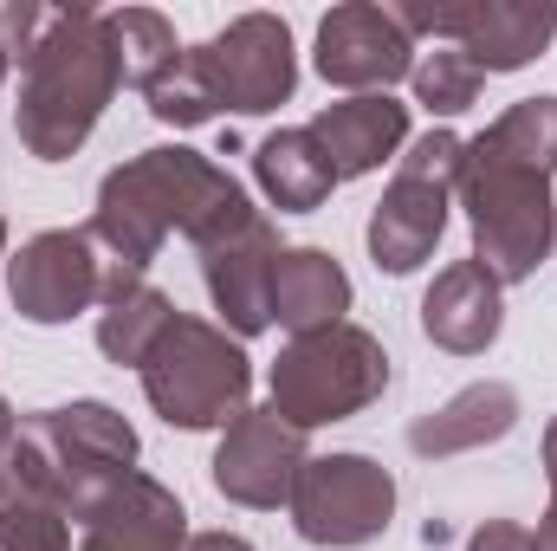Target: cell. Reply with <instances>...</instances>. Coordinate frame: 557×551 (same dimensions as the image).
I'll return each mask as SVG.
<instances>
[{
	"label": "cell",
	"mask_w": 557,
	"mask_h": 551,
	"mask_svg": "<svg viewBox=\"0 0 557 551\" xmlns=\"http://www.w3.org/2000/svg\"><path fill=\"white\" fill-rule=\"evenodd\" d=\"M13 434H20V415H13L7 396H0V461H7V448H13Z\"/></svg>",
	"instance_id": "obj_30"
},
{
	"label": "cell",
	"mask_w": 557,
	"mask_h": 551,
	"mask_svg": "<svg viewBox=\"0 0 557 551\" xmlns=\"http://www.w3.org/2000/svg\"><path fill=\"white\" fill-rule=\"evenodd\" d=\"M188 551H253V546H247L240 532H195V539H188Z\"/></svg>",
	"instance_id": "obj_28"
},
{
	"label": "cell",
	"mask_w": 557,
	"mask_h": 551,
	"mask_svg": "<svg viewBox=\"0 0 557 551\" xmlns=\"http://www.w3.org/2000/svg\"><path fill=\"white\" fill-rule=\"evenodd\" d=\"M318 149L331 156L337 182H357L370 169H383L403 143H409V105H396L389 91H370V98H337L324 105L311 124H305Z\"/></svg>",
	"instance_id": "obj_17"
},
{
	"label": "cell",
	"mask_w": 557,
	"mask_h": 551,
	"mask_svg": "<svg viewBox=\"0 0 557 551\" xmlns=\"http://www.w3.org/2000/svg\"><path fill=\"white\" fill-rule=\"evenodd\" d=\"M467 228H473V260L499 285L539 273V260L557 247V195L552 175L499 156L486 137L460 149V182H454Z\"/></svg>",
	"instance_id": "obj_4"
},
{
	"label": "cell",
	"mask_w": 557,
	"mask_h": 551,
	"mask_svg": "<svg viewBox=\"0 0 557 551\" xmlns=\"http://www.w3.org/2000/svg\"><path fill=\"white\" fill-rule=\"evenodd\" d=\"M499 292L506 285L486 273L480 260L441 267L434 285L421 292V331H428V344H441L454 357H480L499 338V325H506V298Z\"/></svg>",
	"instance_id": "obj_16"
},
{
	"label": "cell",
	"mask_w": 557,
	"mask_h": 551,
	"mask_svg": "<svg viewBox=\"0 0 557 551\" xmlns=\"http://www.w3.org/2000/svg\"><path fill=\"white\" fill-rule=\"evenodd\" d=\"M221 111H240V118H260L278 111L298 85V52H292V26L278 13H240L227 20L214 39L195 46Z\"/></svg>",
	"instance_id": "obj_10"
},
{
	"label": "cell",
	"mask_w": 557,
	"mask_h": 551,
	"mask_svg": "<svg viewBox=\"0 0 557 551\" xmlns=\"http://www.w3.org/2000/svg\"><path fill=\"white\" fill-rule=\"evenodd\" d=\"M292 526L305 546L357 551L389 532L396 519V480L370 454H311L292 480Z\"/></svg>",
	"instance_id": "obj_8"
},
{
	"label": "cell",
	"mask_w": 557,
	"mask_h": 551,
	"mask_svg": "<svg viewBox=\"0 0 557 551\" xmlns=\"http://www.w3.org/2000/svg\"><path fill=\"white\" fill-rule=\"evenodd\" d=\"M519 428V390L512 383H467L460 396H447L441 409L409 421V448L421 461H447V454H473L486 441H506Z\"/></svg>",
	"instance_id": "obj_18"
},
{
	"label": "cell",
	"mask_w": 557,
	"mask_h": 551,
	"mask_svg": "<svg viewBox=\"0 0 557 551\" xmlns=\"http://www.w3.org/2000/svg\"><path fill=\"white\" fill-rule=\"evenodd\" d=\"M0 551H72V519L46 506L20 474L0 461Z\"/></svg>",
	"instance_id": "obj_23"
},
{
	"label": "cell",
	"mask_w": 557,
	"mask_h": 551,
	"mask_svg": "<svg viewBox=\"0 0 557 551\" xmlns=\"http://www.w3.org/2000/svg\"><path fill=\"white\" fill-rule=\"evenodd\" d=\"M7 467L46 506H59L65 519H78L111 480L137 474V428L111 409V403L39 409V415L20 421V434L7 448Z\"/></svg>",
	"instance_id": "obj_3"
},
{
	"label": "cell",
	"mask_w": 557,
	"mask_h": 551,
	"mask_svg": "<svg viewBox=\"0 0 557 551\" xmlns=\"http://www.w3.org/2000/svg\"><path fill=\"white\" fill-rule=\"evenodd\" d=\"M169 325H175L169 292H156L137 267H117V260H111V273H104V305H98V351H104L111 364H124V370H143Z\"/></svg>",
	"instance_id": "obj_20"
},
{
	"label": "cell",
	"mask_w": 557,
	"mask_h": 551,
	"mask_svg": "<svg viewBox=\"0 0 557 551\" xmlns=\"http://www.w3.org/2000/svg\"><path fill=\"white\" fill-rule=\"evenodd\" d=\"M143 105H149L156 124H175V131H195V124H214V118H221V98H214V85H208L195 46H182V59L143 91Z\"/></svg>",
	"instance_id": "obj_25"
},
{
	"label": "cell",
	"mask_w": 557,
	"mask_h": 551,
	"mask_svg": "<svg viewBox=\"0 0 557 551\" xmlns=\"http://www.w3.org/2000/svg\"><path fill=\"white\" fill-rule=\"evenodd\" d=\"M0 260H7V221H0Z\"/></svg>",
	"instance_id": "obj_33"
},
{
	"label": "cell",
	"mask_w": 557,
	"mask_h": 551,
	"mask_svg": "<svg viewBox=\"0 0 557 551\" xmlns=\"http://www.w3.org/2000/svg\"><path fill=\"white\" fill-rule=\"evenodd\" d=\"M104 20H111V46H117L124 85L149 91V85L182 59V39H175V26H169L156 7H117V13H104Z\"/></svg>",
	"instance_id": "obj_22"
},
{
	"label": "cell",
	"mask_w": 557,
	"mask_h": 551,
	"mask_svg": "<svg viewBox=\"0 0 557 551\" xmlns=\"http://www.w3.org/2000/svg\"><path fill=\"white\" fill-rule=\"evenodd\" d=\"M267 390H273L278 421H292L298 434H311L324 421H350L357 409H370L389 390V351H383L376 331H363V325L344 318L331 331L292 338L278 351Z\"/></svg>",
	"instance_id": "obj_5"
},
{
	"label": "cell",
	"mask_w": 557,
	"mask_h": 551,
	"mask_svg": "<svg viewBox=\"0 0 557 551\" xmlns=\"http://www.w3.org/2000/svg\"><path fill=\"white\" fill-rule=\"evenodd\" d=\"M350 311V273L337 267V254L324 247H278L273 267V325H285L292 338L331 331Z\"/></svg>",
	"instance_id": "obj_19"
},
{
	"label": "cell",
	"mask_w": 557,
	"mask_h": 551,
	"mask_svg": "<svg viewBox=\"0 0 557 551\" xmlns=\"http://www.w3.org/2000/svg\"><path fill=\"white\" fill-rule=\"evenodd\" d=\"M318 78L350 91V98H370V91H389L416 72V39L403 33V20L389 7H370V0H350V7H331L318 20V52H311Z\"/></svg>",
	"instance_id": "obj_12"
},
{
	"label": "cell",
	"mask_w": 557,
	"mask_h": 551,
	"mask_svg": "<svg viewBox=\"0 0 557 551\" xmlns=\"http://www.w3.org/2000/svg\"><path fill=\"white\" fill-rule=\"evenodd\" d=\"M305 434L292 421H278V409H247L221 428V448H214V487L234 500V506H253V513H273L292 500V480L305 467Z\"/></svg>",
	"instance_id": "obj_13"
},
{
	"label": "cell",
	"mask_w": 557,
	"mask_h": 551,
	"mask_svg": "<svg viewBox=\"0 0 557 551\" xmlns=\"http://www.w3.org/2000/svg\"><path fill=\"white\" fill-rule=\"evenodd\" d=\"M124 65L111 46V20L98 7H52L39 46L20 59V105H13V137L39 162L78 156L98 131L104 105L117 98Z\"/></svg>",
	"instance_id": "obj_2"
},
{
	"label": "cell",
	"mask_w": 557,
	"mask_h": 551,
	"mask_svg": "<svg viewBox=\"0 0 557 551\" xmlns=\"http://www.w3.org/2000/svg\"><path fill=\"white\" fill-rule=\"evenodd\" d=\"M545 480H552V500H557V415H552V428H545Z\"/></svg>",
	"instance_id": "obj_31"
},
{
	"label": "cell",
	"mask_w": 557,
	"mask_h": 551,
	"mask_svg": "<svg viewBox=\"0 0 557 551\" xmlns=\"http://www.w3.org/2000/svg\"><path fill=\"white\" fill-rule=\"evenodd\" d=\"M149 409L169 428H227L247 409L253 390V357L240 351L234 331L208 325V318H182L162 331V344L149 351V364L137 370Z\"/></svg>",
	"instance_id": "obj_6"
},
{
	"label": "cell",
	"mask_w": 557,
	"mask_h": 551,
	"mask_svg": "<svg viewBox=\"0 0 557 551\" xmlns=\"http://www.w3.org/2000/svg\"><path fill=\"white\" fill-rule=\"evenodd\" d=\"M460 149L467 143L454 131H428L409 143V156L396 162L383 201L370 208V260L383 273H416L421 260L434 254V241L447 234V201L460 182Z\"/></svg>",
	"instance_id": "obj_7"
},
{
	"label": "cell",
	"mask_w": 557,
	"mask_h": 551,
	"mask_svg": "<svg viewBox=\"0 0 557 551\" xmlns=\"http://www.w3.org/2000/svg\"><path fill=\"white\" fill-rule=\"evenodd\" d=\"M480 137L493 143L499 156L539 169V175H557V98H519V105L499 111Z\"/></svg>",
	"instance_id": "obj_24"
},
{
	"label": "cell",
	"mask_w": 557,
	"mask_h": 551,
	"mask_svg": "<svg viewBox=\"0 0 557 551\" xmlns=\"http://www.w3.org/2000/svg\"><path fill=\"white\" fill-rule=\"evenodd\" d=\"M188 539L195 532H188L182 500L149 474L111 480L78 513V551H188Z\"/></svg>",
	"instance_id": "obj_15"
},
{
	"label": "cell",
	"mask_w": 557,
	"mask_h": 551,
	"mask_svg": "<svg viewBox=\"0 0 557 551\" xmlns=\"http://www.w3.org/2000/svg\"><path fill=\"white\" fill-rule=\"evenodd\" d=\"M389 13L403 20L409 39L434 33L454 52H467L480 78L532 65L557 33V7H532V0H403Z\"/></svg>",
	"instance_id": "obj_9"
},
{
	"label": "cell",
	"mask_w": 557,
	"mask_h": 551,
	"mask_svg": "<svg viewBox=\"0 0 557 551\" xmlns=\"http://www.w3.org/2000/svg\"><path fill=\"white\" fill-rule=\"evenodd\" d=\"M7 65H13V59H7V46H0V78H7Z\"/></svg>",
	"instance_id": "obj_32"
},
{
	"label": "cell",
	"mask_w": 557,
	"mask_h": 551,
	"mask_svg": "<svg viewBox=\"0 0 557 551\" xmlns=\"http://www.w3.org/2000/svg\"><path fill=\"white\" fill-rule=\"evenodd\" d=\"M532 551H557V500L545 506V519H539V532H532Z\"/></svg>",
	"instance_id": "obj_29"
},
{
	"label": "cell",
	"mask_w": 557,
	"mask_h": 551,
	"mask_svg": "<svg viewBox=\"0 0 557 551\" xmlns=\"http://www.w3.org/2000/svg\"><path fill=\"white\" fill-rule=\"evenodd\" d=\"M467 551H532V526H519V519H486Z\"/></svg>",
	"instance_id": "obj_27"
},
{
	"label": "cell",
	"mask_w": 557,
	"mask_h": 551,
	"mask_svg": "<svg viewBox=\"0 0 557 551\" xmlns=\"http://www.w3.org/2000/svg\"><path fill=\"white\" fill-rule=\"evenodd\" d=\"M273 267H278V234L267 215H253L234 234L201 247V279H208V298L221 311V331L260 338L273 325Z\"/></svg>",
	"instance_id": "obj_14"
},
{
	"label": "cell",
	"mask_w": 557,
	"mask_h": 551,
	"mask_svg": "<svg viewBox=\"0 0 557 551\" xmlns=\"http://www.w3.org/2000/svg\"><path fill=\"white\" fill-rule=\"evenodd\" d=\"M260 208L247 201V188L208 162L201 149L162 143L143 149L131 162H117L98 188V215H91V241L117 260V267H149L162 254L169 234H188L195 247L234 234L240 221H253Z\"/></svg>",
	"instance_id": "obj_1"
},
{
	"label": "cell",
	"mask_w": 557,
	"mask_h": 551,
	"mask_svg": "<svg viewBox=\"0 0 557 551\" xmlns=\"http://www.w3.org/2000/svg\"><path fill=\"white\" fill-rule=\"evenodd\" d=\"M409 85H416L421 111H434V118H460V111H473V105H480V85H486V78L473 72V59H467V52L434 46L428 59H416Z\"/></svg>",
	"instance_id": "obj_26"
},
{
	"label": "cell",
	"mask_w": 557,
	"mask_h": 551,
	"mask_svg": "<svg viewBox=\"0 0 557 551\" xmlns=\"http://www.w3.org/2000/svg\"><path fill=\"white\" fill-rule=\"evenodd\" d=\"M253 182L267 188V201L278 215H311V208L331 201L337 169H331V156L318 149L311 131H273L253 149Z\"/></svg>",
	"instance_id": "obj_21"
},
{
	"label": "cell",
	"mask_w": 557,
	"mask_h": 551,
	"mask_svg": "<svg viewBox=\"0 0 557 551\" xmlns=\"http://www.w3.org/2000/svg\"><path fill=\"white\" fill-rule=\"evenodd\" d=\"M104 273L111 260L98 254L91 228H46L7 260V292L33 325H72L78 311L104 305Z\"/></svg>",
	"instance_id": "obj_11"
}]
</instances>
